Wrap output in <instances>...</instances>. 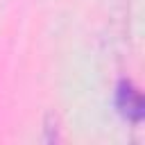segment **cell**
Returning a JSON list of instances; mask_svg holds the SVG:
<instances>
[{"label":"cell","mask_w":145,"mask_h":145,"mask_svg":"<svg viewBox=\"0 0 145 145\" xmlns=\"http://www.w3.org/2000/svg\"><path fill=\"white\" fill-rule=\"evenodd\" d=\"M116 106L120 111L122 118H127L129 122L138 125L145 116V102H143V95L140 91L129 82V79H122L116 88Z\"/></svg>","instance_id":"6da1fadb"}]
</instances>
